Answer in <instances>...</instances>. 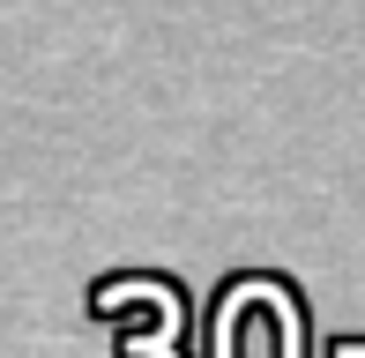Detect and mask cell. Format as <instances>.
<instances>
[{
	"label": "cell",
	"instance_id": "cell-1",
	"mask_svg": "<svg viewBox=\"0 0 365 358\" xmlns=\"http://www.w3.org/2000/svg\"><path fill=\"white\" fill-rule=\"evenodd\" d=\"M217 358H306V321L284 284H239L217 314Z\"/></svg>",
	"mask_w": 365,
	"mask_h": 358
}]
</instances>
